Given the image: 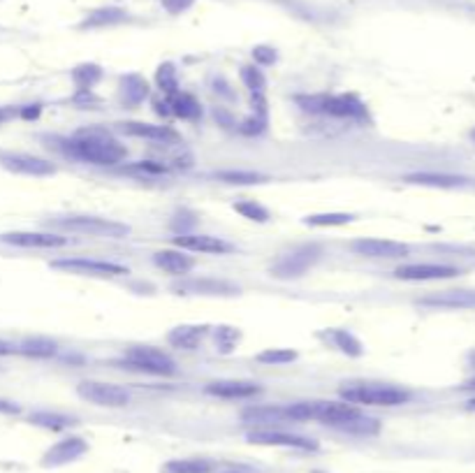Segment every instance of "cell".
Returning <instances> with one entry per match:
<instances>
[{
	"label": "cell",
	"instance_id": "1",
	"mask_svg": "<svg viewBox=\"0 0 475 473\" xmlns=\"http://www.w3.org/2000/svg\"><path fill=\"white\" fill-rule=\"evenodd\" d=\"M286 408L293 423L316 420L350 437H376L380 431V420L366 416L360 411V406L348 401H297L287 404Z\"/></svg>",
	"mask_w": 475,
	"mask_h": 473
},
{
	"label": "cell",
	"instance_id": "2",
	"mask_svg": "<svg viewBox=\"0 0 475 473\" xmlns=\"http://www.w3.org/2000/svg\"><path fill=\"white\" fill-rule=\"evenodd\" d=\"M65 151L70 158L88 163V165L98 167H114L128 158V149L126 144L116 140L110 130L104 128H81L77 130L70 140L63 141Z\"/></svg>",
	"mask_w": 475,
	"mask_h": 473
},
{
	"label": "cell",
	"instance_id": "3",
	"mask_svg": "<svg viewBox=\"0 0 475 473\" xmlns=\"http://www.w3.org/2000/svg\"><path fill=\"white\" fill-rule=\"evenodd\" d=\"M299 107L311 114H323V117L348 118V121H372L369 107L362 103L355 93H320V95H299Z\"/></svg>",
	"mask_w": 475,
	"mask_h": 473
},
{
	"label": "cell",
	"instance_id": "4",
	"mask_svg": "<svg viewBox=\"0 0 475 473\" xmlns=\"http://www.w3.org/2000/svg\"><path fill=\"white\" fill-rule=\"evenodd\" d=\"M341 400L355 406H403L410 401V393L406 387L390 385V383H346L339 390Z\"/></svg>",
	"mask_w": 475,
	"mask_h": 473
},
{
	"label": "cell",
	"instance_id": "5",
	"mask_svg": "<svg viewBox=\"0 0 475 473\" xmlns=\"http://www.w3.org/2000/svg\"><path fill=\"white\" fill-rule=\"evenodd\" d=\"M323 256V248L318 244H304L297 246L293 251L280 253L274 263L269 264V274L279 281H297L309 270H313Z\"/></svg>",
	"mask_w": 475,
	"mask_h": 473
},
{
	"label": "cell",
	"instance_id": "6",
	"mask_svg": "<svg viewBox=\"0 0 475 473\" xmlns=\"http://www.w3.org/2000/svg\"><path fill=\"white\" fill-rule=\"evenodd\" d=\"M123 362L130 369L144 371L151 376H174L177 374V362L170 353L160 351L156 346H128L123 351Z\"/></svg>",
	"mask_w": 475,
	"mask_h": 473
},
{
	"label": "cell",
	"instance_id": "7",
	"mask_svg": "<svg viewBox=\"0 0 475 473\" xmlns=\"http://www.w3.org/2000/svg\"><path fill=\"white\" fill-rule=\"evenodd\" d=\"M54 225L61 230H67V233L88 234V237H104V240H123V237L130 233L128 225L107 221V218H98V216H67V218L54 221Z\"/></svg>",
	"mask_w": 475,
	"mask_h": 473
},
{
	"label": "cell",
	"instance_id": "8",
	"mask_svg": "<svg viewBox=\"0 0 475 473\" xmlns=\"http://www.w3.org/2000/svg\"><path fill=\"white\" fill-rule=\"evenodd\" d=\"M174 295H193V297H234L241 293L237 283L223 281L211 277H181V281H174L170 286Z\"/></svg>",
	"mask_w": 475,
	"mask_h": 473
},
{
	"label": "cell",
	"instance_id": "9",
	"mask_svg": "<svg viewBox=\"0 0 475 473\" xmlns=\"http://www.w3.org/2000/svg\"><path fill=\"white\" fill-rule=\"evenodd\" d=\"M77 394L100 408H123L130 404V393L126 387L104 381H81L77 385Z\"/></svg>",
	"mask_w": 475,
	"mask_h": 473
},
{
	"label": "cell",
	"instance_id": "10",
	"mask_svg": "<svg viewBox=\"0 0 475 473\" xmlns=\"http://www.w3.org/2000/svg\"><path fill=\"white\" fill-rule=\"evenodd\" d=\"M54 270L67 271L74 277H91V278H116L128 274V267L119 263H107V260H91V258H65L51 263Z\"/></svg>",
	"mask_w": 475,
	"mask_h": 473
},
{
	"label": "cell",
	"instance_id": "11",
	"mask_svg": "<svg viewBox=\"0 0 475 473\" xmlns=\"http://www.w3.org/2000/svg\"><path fill=\"white\" fill-rule=\"evenodd\" d=\"M0 167L17 177L44 179L56 174L54 163L40 158V156L24 154V151H0Z\"/></svg>",
	"mask_w": 475,
	"mask_h": 473
},
{
	"label": "cell",
	"instance_id": "12",
	"mask_svg": "<svg viewBox=\"0 0 475 473\" xmlns=\"http://www.w3.org/2000/svg\"><path fill=\"white\" fill-rule=\"evenodd\" d=\"M246 441L253 443V446H274V448H293V450H306V453H313L318 450V441L309 437H302V434H290V431L283 430H253L246 434Z\"/></svg>",
	"mask_w": 475,
	"mask_h": 473
},
{
	"label": "cell",
	"instance_id": "13",
	"mask_svg": "<svg viewBox=\"0 0 475 473\" xmlns=\"http://www.w3.org/2000/svg\"><path fill=\"white\" fill-rule=\"evenodd\" d=\"M462 271L452 264L441 263H410L402 264L395 270V278L399 281H448V278H457Z\"/></svg>",
	"mask_w": 475,
	"mask_h": 473
},
{
	"label": "cell",
	"instance_id": "14",
	"mask_svg": "<svg viewBox=\"0 0 475 473\" xmlns=\"http://www.w3.org/2000/svg\"><path fill=\"white\" fill-rule=\"evenodd\" d=\"M350 251L369 260H402L410 256V246L392 240H355Z\"/></svg>",
	"mask_w": 475,
	"mask_h": 473
},
{
	"label": "cell",
	"instance_id": "15",
	"mask_svg": "<svg viewBox=\"0 0 475 473\" xmlns=\"http://www.w3.org/2000/svg\"><path fill=\"white\" fill-rule=\"evenodd\" d=\"M116 130L128 137H137V140H149L156 144H183L181 135L170 126H156V123L144 121H123L116 123Z\"/></svg>",
	"mask_w": 475,
	"mask_h": 473
},
{
	"label": "cell",
	"instance_id": "16",
	"mask_svg": "<svg viewBox=\"0 0 475 473\" xmlns=\"http://www.w3.org/2000/svg\"><path fill=\"white\" fill-rule=\"evenodd\" d=\"M88 453V443L81 437H65L58 443H54L47 453L42 455V467L44 469H58L65 464H73L80 457Z\"/></svg>",
	"mask_w": 475,
	"mask_h": 473
},
{
	"label": "cell",
	"instance_id": "17",
	"mask_svg": "<svg viewBox=\"0 0 475 473\" xmlns=\"http://www.w3.org/2000/svg\"><path fill=\"white\" fill-rule=\"evenodd\" d=\"M174 246L181 251L207 253V256H227V253L234 251L230 241L213 237V234H179V237H174Z\"/></svg>",
	"mask_w": 475,
	"mask_h": 473
},
{
	"label": "cell",
	"instance_id": "18",
	"mask_svg": "<svg viewBox=\"0 0 475 473\" xmlns=\"http://www.w3.org/2000/svg\"><path fill=\"white\" fill-rule=\"evenodd\" d=\"M149 95H151V84L140 72H128L119 80V103L126 110H137L144 105V100H149Z\"/></svg>",
	"mask_w": 475,
	"mask_h": 473
},
{
	"label": "cell",
	"instance_id": "19",
	"mask_svg": "<svg viewBox=\"0 0 475 473\" xmlns=\"http://www.w3.org/2000/svg\"><path fill=\"white\" fill-rule=\"evenodd\" d=\"M130 12L128 10H123L119 5H103L96 7L91 12L86 14L81 19L80 31H100V28H114V26L128 24L130 21Z\"/></svg>",
	"mask_w": 475,
	"mask_h": 473
},
{
	"label": "cell",
	"instance_id": "20",
	"mask_svg": "<svg viewBox=\"0 0 475 473\" xmlns=\"http://www.w3.org/2000/svg\"><path fill=\"white\" fill-rule=\"evenodd\" d=\"M0 241L17 248H63L70 240L56 233H7Z\"/></svg>",
	"mask_w": 475,
	"mask_h": 473
},
{
	"label": "cell",
	"instance_id": "21",
	"mask_svg": "<svg viewBox=\"0 0 475 473\" xmlns=\"http://www.w3.org/2000/svg\"><path fill=\"white\" fill-rule=\"evenodd\" d=\"M318 339L323 341L327 348L343 353L348 357H362L364 355V344L355 337L350 330H341V327H327L323 332H318Z\"/></svg>",
	"mask_w": 475,
	"mask_h": 473
},
{
	"label": "cell",
	"instance_id": "22",
	"mask_svg": "<svg viewBox=\"0 0 475 473\" xmlns=\"http://www.w3.org/2000/svg\"><path fill=\"white\" fill-rule=\"evenodd\" d=\"M263 393V387L250 381H211L204 385V394L216 400H250Z\"/></svg>",
	"mask_w": 475,
	"mask_h": 473
},
{
	"label": "cell",
	"instance_id": "23",
	"mask_svg": "<svg viewBox=\"0 0 475 473\" xmlns=\"http://www.w3.org/2000/svg\"><path fill=\"white\" fill-rule=\"evenodd\" d=\"M153 264L158 270L167 271L172 277H186L188 271L195 270V260L190 258L188 253L181 248H163V251L153 253Z\"/></svg>",
	"mask_w": 475,
	"mask_h": 473
},
{
	"label": "cell",
	"instance_id": "24",
	"mask_svg": "<svg viewBox=\"0 0 475 473\" xmlns=\"http://www.w3.org/2000/svg\"><path fill=\"white\" fill-rule=\"evenodd\" d=\"M241 420L256 424V430H274L276 424L293 423L286 406H253L241 413Z\"/></svg>",
	"mask_w": 475,
	"mask_h": 473
},
{
	"label": "cell",
	"instance_id": "25",
	"mask_svg": "<svg viewBox=\"0 0 475 473\" xmlns=\"http://www.w3.org/2000/svg\"><path fill=\"white\" fill-rule=\"evenodd\" d=\"M209 332H211L209 325H177L167 332V344L177 351H197Z\"/></svg>",
	"mask_w": 475,
	"mask_h": 473
},
{
	"label": "cell",
	"instance_id": "26",
	"mask_svg": "<svg viewBox=\"0 0 475 473\" xmlns=\"http://www.w3.org/2000/svg\"><path fill=\"white\" fill-rule=\"evenodd\" d=\"M269 126V105L264 95H250V114L241 121L239 133L246 137L263 135Z\"/></svg>",
	"mask_w": 475,
	"mask_h": 473
},
{
	"label": "cell",
	"instance_id": "27",
	"mask_svg": "<svg viewBox=\"0 0 475 473\" xmlns=\"http://www.w3.org/2000/svg\"><path fill=\"white\" fill-rule=\"evenodd\" d=\"M167 107H170L172 117L181 118V121L197 123L202 118V105L200 100L193 93L177 91L174 95H167Z\"/></svg>",
	"mask_w": 475,
	"mask_h": 473
},
{
	"label": "cell",
	"instance_id": "28",
	"mask_svg": "<svg viewBox=\"0 0 475 473\" xmlns=\"http://www.w3.org/2000/svg\"><path fill=\"white\" fill-rule=\"evenodd\" d=\"M103 77L104 70L98 63H80L70 70V80H73V87L77 88V93H91L103 81Z\"/></svg>",
	"mask_w": 475,
	"mask_h": 473
},
{
	"label": "cell",
	"instance_id": "29",
	"mask_svg": "<svg viewBox=\"0 0 475 473\" xmlns=\"http://www.w3.org/2000/svg\"><path fill=\"white\" fill-rule=\"evenodd\" d=\"M420 304L443 309H473L475 295L473 293H466V290H445V293H439V295L422 297Z\"/></svg>",
	"mask_w": 475,
	"mask_h": 473
},
{
	"label": "cell",
	"instance_id": "30",
	"mask_svg": "<svg viewBox=\"0 0 475 473\" xmlns=\"http://www.w3.org/2000/svg\"><path fill=\"white\" fill-rule=\"evenodd\" d=\"M19 353L33 360H50L58 355V344L47 337H28L19 344Z\"/></svg>",
	"mask_w": 475,
	"mask_h": 473
},
{
	"label": "cell",
	"instance_id": "31",
	"mask_svg": "<svg viewBox=\"0 0 475 473\" xmlns=\"http://www.w3.org/2000/svg\"><path fill=\"white\" fill-rule=\"evenodd\" d=\"M209 334L213 337L216 353H220V355H230V353L237 351V346L241 344V330H239V327L218 325L211 327V332Z\"/></svg>",
	"mask_w": 475,
	"mask_h": 473
},
{
	"label": "cell",
	"instance_id": "32",
	"mask_svg": "<svg viewBox=\"0 0 475 473\" xmlns=\"http://www.w3.org/2000/svg\"><path fill=\"white\" fill-rule=\"evenodd\" d=\"M163 473H213L216 464L204 457H183V460H170L160 469Z\"/></svg>",
	"mask_w": 475,
	"mask_h": 473
},
{
	"label": "cell",
	"instance_id": "33",
	"mask_svg": "<svg viewBox=\"0 0 475 473\" xmlns=\"http://www.w3.org/2000/svg\"><path fill=\"white\" fill-rule=\"evenodd\" d=\"M31 424H35V427H42V430H50V431H63V430H70V427H74L77 424V418H73V416H63V413H51V411H35L31 413Z\"/></svg>",
	"mask_w": 475,
	"mask_h": 473
},
{
	"label": "cell",
	"instance_id": "34",
	"mask_svg": "<svg viewBox=\"0 0 475 473\" xmlns=\"http://www.w3.org/2000/svg\"><path fill=\"white\" fill-rule=\"evenodd\" d=\"M216 179L227 186H257L269 181L267 174L249 172V170H223V172H216Z\"/></svg>",
	"mask_w": 475,
	"mask_h": 473
},
{
	"label": "cell",
	"instance_id": "35",
	"mask_svg": "<svg viewBox=\"0 0 475 473\" xmlns=\"http://www.w3.org/2000/svg\"><path fill=\"white\" fill-rule=\"evenodd\" d=\"M239 80L250 91V95H264L267 91V77H264L263 68H257L256 63L241 65L239 68Z\"/></svg>",
	"mask_w": 475,
	"mask_h": 473
},
{
	"label": "cell",
	"instance_id": "36",
	"mask_svg": "<svg viewBox=\"0 0 475 473\" xmlns=\"http://www.w3.org/2000/svg\"><path fill=\"white\" fill-rule=\"evenodd\" d=\"M355 221V214H343V211H329V214H311L306 216L304 225L306 228H341L348 223Z\"/></svg>",
	"mask_w": 475,
	"mask_h": 473
},
{
	"label": "cell",
	"instance_id": "37",
	"mask_svg": "<svg viewBox=\"0 0 475 473\" xmlns=\"http://www.w3.org/2000/svg\"><path fill=\"white\" fill-rule=\"evenodd\" d=\"M156 87L160 88V93H163L165 98H167V95H174L177 91H181V88H179V72L174 63L172 61L160 63L158 70H156Z\"/></svg>",
	"mask_w": 475,
	"mask_h": 473
},
{
	"label": "cell",
	"instance_id": "38",
	"mask_svg": "<svg viewBox=\"0 0 475 473\" xmlns=\"http://www.w3.org/2000/svg\"><path fill=\"white\" fill-rule=\"evenodd\" d=\"M232 210L237 211L241 218H246V221H253V223H269L272 221V211H269L264 204L256 202V200H249V197H244V200H237V202L232 204Z\"/></svg>",
	"mask_w": 475,
	"mask_h": 473
},
{
	"label": "cell",
	"instance_id": "39",
	"mask_svg": "<svg viewBox=\"0 0 475 473\" xmlns=\"http://www.w3.org/2000/svg\"><path fill=\"white\" fill-rule=\"evenodd\" d=\"M409 184H418V186H433V188H457V186H464L462 177H448V174H409L406 177Z\"/></svg>",
	"mask_w": 475,
	"mask_h": 473
},
{
	"label": "cell",
	"instance_id": "40",
	"mask_svg": "<svg viewBox=\"0 0 475 473\" xmlns=\"http://www.w3.org/2000/svg\"><path fill=\"white\" fill-rule=\"evenodd\" d=\"M297 357V351L293 348H267V351L257 353L256 362L267 364V367H283V364L295 362Z\"/></svg>",
	"mask_w": 475,
	"mask_h": 473
},
{
	"label": "cell",
	"instance_id": "41",
	"mask_svg": "<svg viewBox=\"0 0 475 473\" xmlns=\"http://www.w3.org/2000/svg\"><path fill=\"white\" fill-rule=\"evenodd\" d=\"M276 61H279V54H276L274 47H269V44L253 47V63H256L257 68H272Z\"/></svg>",
	"mask_w": 475,
	"mask_h": 473
},
{
	"label": "cell",
	"instance_id": "42",
	"mask_svg": "<svg viewBox=\"0 0 475 473\" xmlns=\"http://www.w3.org/2000/svg\"><path fill=\"white\" fill-rule=\"evenodd\" d=\"M197 0H160V5H163V10L167 14H172V17H179V14H186L190 10V7L195 5Z\"/></svg>",
	"mask_w": 475,
	"mask_h": 473
},
{
	"label": "cell",
	"instance_id": "43",
	"mask_svg": "<svg viewBox=\"0 0 475 473\" xmlns=\"http://www.w3.org/2000/svg\"><path fill=\"white\" fill-rule=\"evenodd\" d=\"M42 114V105H21L19 107V118H26V121H33Z\"/></svg>",
	"mask_w": 475,
	"mask_h": 473
},
{
	"label": "cell",
	"instance_id": "44",
	"mask_svg": "<svg viewBox=\"0 0 475 473\" xmlns=\"http://www.w3.org/2000/svg\"><path fill=\"white\" fill-rule=\"evenodd\" d=\"M19 118V107H10V105H0V126L14 121Z\"/></svg>",
	"mask_w": 475,
	"mask_h": 473
},
{
	"label": "cell",
	"instance_id": "45",
	"mask_svg": "<svg viewBox=\"0 0 475 473\" xmlns=\"http://www.w3.org/2000/svg\"><path fill=\"white\" fill-rule=\"evenodd\" d=\"M21 408H19V404H14V401H7V400H0V413H5V416H14V413H19Z\"/></svg>",
	"mask_w": 475,
	"mask_h": 473
},
{
	"label": "cell",
	"instance_id": "46",
	"mask_svg": "<svg viewBox=\"0 0 475 473\" xmlns=\"http://www.w3.org/2000/svg\"><path fill=\"white\" fill-rule=\"evenodd\" d=\"M14 353V348L10 344H7V341H0V357L3 355H12Z\"/></svg>",
	"mask_w": 475,
	"mask_h": 473
},
{
	"label": "cell",
	"instance_id": "47",
	"mask_svg": "<svg viewBox=\"0 0 475 473\" xmlns=\"http://www.w3.org/2000/svg\"><path fill=\"white\" fill-rule=\"evenodd\" d=\"M462 390H475V378H471V381H466L462 385Z\"/></svg>",
	"mask_w": 475,
	"mask_h": 473
},
{
	"label": "cell",
	"instance_id": "48",
	"mask_svg": "<svg viewBox=\"0 0 475 473\" xmlns=\"http://www.w3.org/2000/svg\"><path fill=\"white\" fill-rule=\"evenodd\" d=\"M466 408H469V411H473V413H475V397H473V400L466 401Z\"/></svg>",
	"mask_w": 475,
	"mask_h": 473
},
{
	"label": "cell",
	"instance_id": "49",
	"mask_svg": "<svg viewBox=\"0 0 475 473\" xmlns=\"http://www.w3.org/2000/svg\"><path fill=\"white\" fill-rule=\"evenodd\" d=\"M220 473H244V471H241V469H223Z\"/></svg>",
	"mask_w": 475,
	"mask_h": 473
},
{
	"label": "cell",
	"instance_id": "50",
	"mask_svg": "<svg viewBox=\"0 0 475 473\" xmlns=\"http://www.w3.org/2000/svg\"><path fill=\"white\" fill-rule=\"evenodd\" d=\"M469 137H471V141H475V128L471 130V133H469Z\"/></svg>",
	"mask_w": 475,
	"mask_h": 473
},
{
	"label": "cell",
	"instance_id": "51",
	"mask_svg": "<svg viewBox=\"0 0 475 473\" xmlns=\"http://www.w3.org/2000/svg\"><path fill=\"white\" fill-rule=\"evenodd\" d=\"M316 473H323V471H316Z\"/></svg>",
	"mask_w": 475,
	"mask_h": 473
},
{
	"label": "cell",
	"instance_id": "52",
	"mask_svg": "<svg viewBox=\"0 0 475 473\" xmlns=\"http://www.w3.org/2000/svg\"><path fill=\"white\" fill-rule=\"evenodd\" d=\"M473 360H475V355H473Z\"/></svg>",
	"mask_w": 475,
	"mask_h": 473
}]
</instances>
